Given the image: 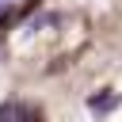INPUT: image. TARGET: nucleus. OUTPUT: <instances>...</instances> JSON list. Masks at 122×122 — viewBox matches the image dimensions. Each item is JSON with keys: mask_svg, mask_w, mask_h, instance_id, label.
<instances>
[{"mask_svg": "<svg viewBox=\"0 0 122 122\" xmlns=\"http://www.w3.org/2000/svg\"><path fill=\"white\" fill-rule=\"evenodd\" d=\"M19 4H23V0H0V19H4V15H11Z\"/></svg>", "mask_w": 122, "mask_h": 122, "instance_id": "obj_1", "label": "nucleus"}]
</instances>
